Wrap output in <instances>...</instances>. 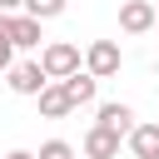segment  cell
<instances>
[{"instance_id": "obj_15", "label": "cell", "mask_w": 159, "mask_h": 159, "mask_svg": "<svg viewBox=\"0 0 159 159\" xmlns=\"http://www.w3.org/2000/svg\"><path fill=\"white\" fill-rule=\"evenodd\" d=\"M5 159H35V154H30V149H10Z\"/></svg>"}, {"instance_id": "obj_8", "label": "cell", "mask_w": 159, "mask_h": 159, "mask_svg": "<svg viewBox=\"0 0 159 159\" xmlns=\"http://www.w3.org/2000/svg\"><path fill=\"white\" fill-rule=\"evenodd\" d=\"M40 25H45V20H35V15H25V10L10 15V40H15V50H40V40H45Z\"/></svg>"}, {"instance_id": "obj_12", "label": "cell", "mask_w": 159, "mask_h": 159, "mask_svg": "<svg viewBox=\"0 0 159 159\" xmlns=\"http://www.w3.org/2000/svg\"><path fill=\"white\" fill-rule=\"evenodd\" d=\"M15 65V40H10V15H0V75H10Z\"/></svg>"}, {"instance_id": "obj_9", "label": "cell", "mask_w": 159, "mask_h": 159, "mask_svg": "<svg viewBox=\"0 0 159 159\" xmlns=\"http://www.w3.org/2000/svg\"><path fill=\"white\" fill-rule=\"evenodd\" d=\"M35 99H40V114H45V119H65V114H75V104H70V94H65L60 80H50Z\"/></svg>"}, {"instance_id": "obj_1", "label": "cell", "mask_w": 159, "mask_h": 159, "mask_svg": "<svg viewBox=\"0 0 159 159\" xmlns=\"http://www.w3.org/2000/svg\"><path fill=\"white\" fill-rule=\"evenodd\" d=\"M80 65H84V55H80L75 40H50V45H40V70H45L50 80H70V75H80Z\"/></svg>"}, {"instance_id": "obj_11", "label": "cell", "mask_w": 159, "mask_h": 159, "mask_svg": "<svg viewBox=\"0 0 159 159\" xmlns=\"http://www.w3.org/2000/svg\"><path fill=\"white\" fill-rule=\"evenodd\" d=\"M65 5H70V0H25V15H35V20H55V15H65Z\"/></svg>"}, {"instance_id": "obj_7", "label": "cell", "mask_w": 159, "mask_h": 159, "mask_svg": "<svg viewBox=\"0 0 159 159\" xmlns=\"http://www.w3.org/2000/svg\"><path fill=\"white\" fill-rule=\"evenodd\" d=\"M124 144H129V154H134V159H159V124H154V119L134 124Z\"/></svg>"}, {"instance_id": "obj_5", "label": "cell", "mask_w": 159, "mask_h": 159, "mask_svg": "<svg viewBox=\"0 0 159 159\" xmlns=\"http://www.w3.org/2000/svg\"><path fill=\"white\" fill-rule=\"evenodd\" d=\"M94 124H104V129H114V134H124V139H129V129H134L139 119H134V104L109 99V104H99V109H94Z\"/></svg>"}, {"instance_id": "obj_4", "label": "cell", "mask_w": 159, "mask_h": 159, "mask_svg": "<svg viewBox=\"0 0 159 159\" xmlns=\"http://www.w3.org/2000/svg\"><path fill=\"white\" fill-rule=\"evenodd\" d=\"M15 94H25V99H35L45 84H50V75L40 70V60H20V65H10V80H5Z\"/></svg>"}, {"instance_id": "obj_3", "label": "cell", "mask_w": 159, "mask_h": 159, "mask_svg": "<svg viewBox=\"0 0 159 159\" xmlns=\"http://www.w3.org/2000/svg\"><path fill=\"white\" fill-rule=\"evenodd\" d=\"M154 20H159V5L154 0H124L119 5V30L124 35H149Z\"/></svg>"}, {"instance_id": "obj_2", "label": "cell", "mask_w": 159, "mask_h": 159, "mask_svg": "<svg viewBox=\"0 0 159 159\" xmlns=\"http://www.w3.org/2000/svg\"><path fill=\"white\" fill-rule=\"evenodd\" d=\"M119 65H124V55H119L114 40H89V45H84V70H89L94 80H114Z\"/></svg>"}, {"instance_id": "obj_14", "label": "cell", "mask_w": 159, "mask_h": 159, "mask_svg": "<svg viewBox=\"0 0 159 159\" xmlns=\"http://www.w3.org/2000/svg\"><path fill=\"white\" fill-rule=\"evenodd\" d=\"M25 10V0H0V15H20Z\"/></svg>"}, {"instance_id": "obj_10", "label": "cell", "mask_w": 159, "mask_h": 159, "mask_svg": "<svg viewBox=\"0 0 159 159\" xmlns=\"http://www.w3.org/2000/svg\"><path fill=\"white\" fill-rule=\"evenodd\" d=\"M65 84V94H70V104L75 109H84V104H94V94H99V80L89 75V70H80V75H70V80H60Z\"/></svg>"}, {"instance_id": "obj_6", "label": "cell", "mask_w": 159, "mask_h": 159, "mask_svg": "<svg viewBox=\"0 0 159 159\" xmlns=\"http://www.w3.org/2000/svg\"><path fill=\"white\" fill-rule=\"evenodd\" d=\"M119 144H124V134H114V129L94 124V129L84 134V159H114V154H119Z\"/></svg>"}, {"instance_id": "obj_16", "label": "cell", "mask_w": 159, "mask_h": 159, "mask_svg": "<svg viewBox=\"0 0 159 159\" xmlns=\"http://www.w3.org/2000/svg\"><path fill=\"white\" fill-rule=\"evenodd\" d=\"M154 30H159V20H154Z\"/></svg>"}, {"instance_id": "obj_13", "label": "cell", "mask_w": 159, "mask_h": 159, "mask_svg": "<svg viewBox=\"0 0 159 159\" xmlns=\"http://www.w3.org/2000/svg\"><path fill=\"white\" fill-rule=\"evenodd\" d=\"M35 159H80V154H75V144H65V139H45Z\"/></svg>"}]
</instances>
